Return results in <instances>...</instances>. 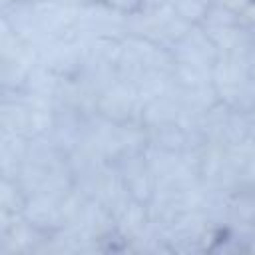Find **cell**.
Listing matches in <instances>:
<instances>
[{
	"instance_id": "obj_1",
	"label": "cell",
	"mask_w": 255,
	"mask_h": 255,
	"mask_svg": "<svg viewBox=\"0 0 255 255\" xmlns=\"http://www.w3.org/2000/svg\"><path fill=\"white\" fill-rule=\"evenodd\" d=\"M175 12L179 18H183L187 22H199L207 16V6H203L195 0H177Z\"/></svg>"
},
{
	"instance_id": "obj_2",
	"label": "cell",
	"mask_w": 255,
	"mask_h": 255,
	"mask_svg": "<svg viewBox=\"0 0 255 255\" xmlns=\"http://www.w3.org/2000/svg\"><path fill=\"white\" fill-rule=\"evenodd\" d=\"M235 24H241V26H255V0H251L239 14H235Z\"/></svg>"
},
{
	"instance_id": "obj_3",
	"label": "cell",
	"mask_w": 255,
	"mask_h": 255,
	"mask_svg": "<svg viewBox=\"0 0 255 255\" xmlns=\"http://www.w3.org/2000/svg\"><path fill=\"white\" fill-rule=\"evenodd\" d=\"M143 0H106L108 6H112L114 10H120V12H135L139 6H141Z\"/></svg>"
},
{
	"instance_id": "obj_4",
	"label": "cell",
	"mask_w": 255,
	"mask_h": 255,
	"mask_svg": "<svg viewBox=\"0 0 255 255\" xmlns=\"http://www.w3.org/2000/svg\"><path fill=\"white\" fill-rule=\"evenodd\" d=\"M249 2H251V0H215L213 4H217V6L225 8L227 12H231V14L235 16V14H239V12H241Z\"/></svg>"
},
{
	"instance_id": "obj_5",
	"label": "cell",
	"mask_w": 255,
	"mask_h": 255,
	"mask_svg": "<svg viewBox=\"0 0 255 255\" xmlns=\"http://www.w3.org/2000/svg\"><path fill=\"white\" fill-rule=\"evenodd\" d=\"M195 2H199V4H203V6H207V8H209V6H211L215 0H195Z\"/></svg>"
},
{
	"instance_id": "obj_6",
	"label": "cell",
	"mask_w": 255,
	"mask_h": 255,
	"mask_svg": "<svg viewBox=\"0 0 255 255\" xmlns=\"http://www.w3.org/2000/svg\"><path fill=\"white\" fill-rule=\"evenodd\" d=\"M82 2H88V4H98V2H106V0H82Z\"/></svg>"
}]
</instances>
